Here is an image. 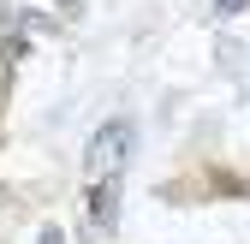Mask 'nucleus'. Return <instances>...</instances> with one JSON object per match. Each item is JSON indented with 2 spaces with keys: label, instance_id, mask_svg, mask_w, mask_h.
Returning a JSON list of instances; mask_svg holds the SVG:
<instances>
[{
  "label": "nucleus",
  "instance_id": "1",
  "mask_svg": "<svg viewBox=\"0 0 250 244\" xmlns=\"http://www.w3.org/2000/svg\"><path fill=\"white\" fill-rule=\"evenodd\" d=\"M131 119H107V125L89 137V149H83V179L89 185H113V179L125 173V161H131Z\"/></svg>",
  "mask_w": 250,
  "mask_h": 244
},
{
  "label": "nucleus",
  "instance_id": "4",
  "mask_svg": "<svg viewBox=\"0 0 250 244\" xmlns=\"http://www.w3.org/2000/svg\"><path fill=\"white\" fill-rule=\"evenodd\" d=\"M36 244H66V238H60V232H54V226H48V232H42V238H36Z\"/></svg>",
  "mask_w": 250,
  "mask_h": 244
},
{
  "label": "nucleus",
  "instance_id": "3",
  "mask_svg": "<svg viewBox=\"0 0 250 244\" xmlns=\"http://www.w3.org/2000/svg\"><path fill=\"white\" fill-rule=\"evenodd\" d=\"M214 6H221V12H238V6H250V0H214Z\"/></svg>",
  "mask_w": 250,
  "mask_h": 244
},
{
  "label": "nucleus",
  "instance_id": "2",
  "mask_svg": "<svg viewBox=\"0 0 250 244\" xmlns=\"http://www.w3.org/2000/svg\"><path fill=\"white\" fill-rule=\"evenodd\" d=\"M113 208H119V179L113 185H89V232L96 238L113 232Z\"/></svg>",
  "mask_w": 250,
  "mask_h": 244
}]
</instances>
